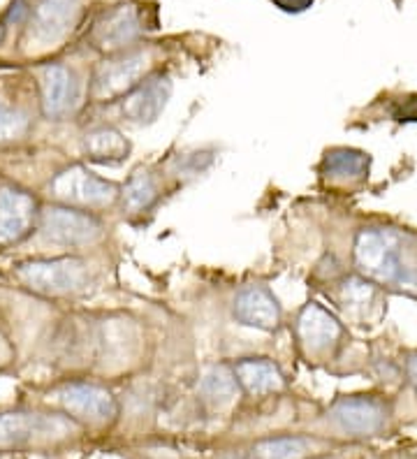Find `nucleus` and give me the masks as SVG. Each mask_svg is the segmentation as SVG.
<instances>
[{
    "mask_svg": "<svg viewBox=\"0 0 417 459\" xmlns=\"http://www.w3.org/2000/svg\"><path fill=\"white\" fill-rule=\"evenodd\" d=\"M352 267L383 290L417 299V235L411 230L361 225L352 239Z\"/></svg>",
    "mask_w": 417,
    "mask_h": 459,
    "instance_id": "f257e3e1",
    "label": "nucleus"
},
{
    "mask_svg": "<svg viewBox=\"0 0 417 459\" xmlns=\"http://www.w3.org/2000/svg\"><path fill=\"white\" fill-rule=\"evenodd\" d=\"M14 279L39 297H82L95 283V272L82 255L23 260L14 267Z\"/></svg>",
    "mask_w": 417,
    "mask_h": 459,
    "instance_id": "f03ea898",
    "label": "nucleus"
},
{
    "mask_svg": "<svg viewBox=\"0 0 417 459\" xmlns=\"http://www.w3.org/2000/svg\"><path fill=\"white\" fill-rule=\"evenodd\" d=\"M320 425L327 437L332 434L348 441L383 437L392 425V406L380 394H343L320 415Z\"/></svg>",
    "mask_w": 417,
    "mask_h": 459,
    "instance_id": "7ed1b4c3",
    "label": "nucleus"
},
{
    "mask_svg": "<svg viewBox=\"0 0 417 459\" xmlns=\"http://www.w3.org/2000/svg\"><path fill=\"white\" fill-rule=\"evenodd\" d=\"M292 339L301 359L308 364H327L341 355L348 342V330L339 314L311 299L292 320Z\"/></svg>",
    "mask_w": 417,
    "mask_h": 459,
    "instance_id": "20e7f679",
    "label": "nucleus"
},
{
    "mask_svg": "<svg viewBox=\"0 0 417 459\" xmlns=\"http://www.w3.org/2000/svg\"><path fill=\"white\" fill-rule=\"evenodd\" d=\"M83 427L67 413L0 411V450H26L56 446L79 437Z\"/></svg>",
    "mask_w": 417,
    "mask_h": 459,
    "instance_id": "39448f33",
    "label": "nucleus"
},
{
    "mask_svg": "<svg viewBox=\"0 0 417 459\" xmlns=\"http://www.w3.org/2000/svg\"><path fill=\"white\" fill-rule=\"evenodd\" d=\"M49 195L56 204L83 209V212H102L118 204L121 184L95 174L82 163L65 165L51 177Z\"/></svg>",
    "mask_w": 417,
    "mask_h": 459,
    "instance_id": "423d86ee",
    "label": "nucleus"
},
{
    "mask_svg": "<svg viewBox=\"0 0 417 459\" xmlns=\"http://www.w3.org/2000/svg\"><path fill=\"white\" fill-rule=\"evenodd\" d=\"M156 70V58L151 49L135 47V49L114 54L95 67L89 86L91 100L102 102V105L118 102Z\"/></svg>",
    "mask_w": 417,
    "mask_h": 459,
    "instance_id": "0eeeda50",
    "label": "nucleus"
},
{
    "mask_svg": "<svg viewBox=\"0 0 417 459\" xmlns=\"http://www.w3.org/2000/svg\"><path fill=\"white\" fill-rule=\"evenodd\" d=\"M38 232L54 247L77 251V248L95 247L105 237V223L95 212L49 204L39 213Z\"/></svg>",
    "mask_w": 417,
    "mask_h": 459,
    "instance_id": "6e6552de",
    "label": "nucleus"
},
{
    "mask_svg": "<svg viewBox=\"0 0 417 459\" xmlns=\"http://www.w3.org/2000/svg\"><path fill=\"white\" fill-rule=\"evenodd\" d=\"M56 403L82 427H109L121 406L111 390L93 381H67L54 390Z\"/></svg>",
    "mask_w": 417,
    "mask_h": 459,
    "instance_id": "1a4fd4ad",
    "label": "nucleus"
},
{
    "mask_svg": "<svg viewBox=\"0 0 417 459\" xmlns=\"http://www.w3.org/2000/svg\"><path fill=\"white\" fill-rule=\"evenodd\" d=\"M329 283V299L334 302L336 311L341 314L343 323H352V325L369 327L376 325L383 314V288L367 281L364 276L343 274L327 281Z\"/></svg>",
    "mask_w": 417,
    "mask_h": 459,
    "instance_id": "9d476101",
    "label": "nucleus"
},
{
    "mask_svg": "<svg viewBox=\"0 0 417 459\" xmlns=\"http://www.w3.org/2000/svg\"><path fill=\"white\" fill-rule=\"evenodd\" d=\"M232 318L237 325L250 330L276 334L283 327V304L274 295L272 288L262 281L246 283L232 297Z\"/></svg>",
    "mask_w": 417,
    "mask_h": 459,
    "instance_id": "9b49d317",
    "label": "nucleus"
},
{
    "mask_svg": "<svg viewBox=\"0 0 417 459\" xmlns=\"http://www.w3.org/2000/svg\"><path fill=\"white\" fill-rule=\"evenodd\" d=\"M39 114L47 121H65L82 107V82L63 63H49L38 74Z\"/></svg>",
    "mask_w": 417,
    "mask_h": 459,
    "instance_id": "f8f14e48",
    "label": "nucleus"
},
{
    "mask_svg": "<svg viewBox=\"0 0 417 459\" xmlns=\"http://www.w3.org/2000/svg\"><path fill=\"white\" fill-rule=\"evenodd\" d=\"M172 91V77L162 70H156L137 89H133L128 96L118 100V112H121L123 121L137 126V128L153 126L169 105Z\"/></svg>",
    "mask_w": 417,
    "mask_h": 459,
    "instance_id": "ddd939ff",
    "label": "nucleus"
},
{
    "mask_svg": "<svg viewBox=\"0 0 417 459\" xmlns=\"http://www.w3.org/2000/svg\"><path fill=\"white\" fill-rule=\"evenodd\" d=\"M82 14V0H39L30 14L28 45L33 49L56 47L74 29Z\"/></svg>",
    "mask_w": 417,
    "mask_h": 459,
    "instance_id": "4468645a",
    "label": "nucleus"
},
{
    "mask_svg": "<svg viewBox=\"0 0 417 459\" xmlns=\"http://www.w3.org/2000/svg\"><path fill=\"white\" fill-rule=\"evenodd\" d=\"M39 209L35 195L17 186L0 188V247H14L38 230Z\"/></svg>",
    "mask_w": 417,
    "mask_h": 459,
    "instance_id": "2eb2a0df",
    "label": "nucleus"
},
{
    "mask_svg": "<svg viewBox=\"0 0 417 459\" xmlns=\"http://www.w3.org/2000/svg\"><path fill=\"white\" fill-rule=\"evenodd\" d=\"M232 369L241 394L248 399L278 397L288 390V376L283 367L267 355H244L232 359Z\"/></svg>",
    "mask_w": 417,
    "mask_h": 459,
    "instance_id": "dca6fc26",
    "label": "nucleus"
},
{
    "mask_svg": "<svg viewBox=\"0 0 417 459\" xmlns=\"http://www.w3.org/2000/svg\"><path fill=\"white\" fill-rule=\"evenodd\" d=\"M139 38H142V22L133 5H117L114 10L105 12L91 30V42L95 49L109 56L135 49Z\"/></svg>",
    "mask_w": 417,
    "mask_h": 459,
    "instance_id": "f3484780",
    "label": "nucleus"
},
{
    "mask_svg": "<svg viewBox=\"0 0 417 459\" xmlns=\"http://www.w3.org/2000/svg\"><path fill=\"white\" fill-rule=\"evenodd\" d=\"M371 156L352 146H334L320 160V181L334 191H355L369 179Z\"/></svg>",
    "mask_w": 417,
    "mask_h": 459,
    "instance_id": "a211bd4d",
    "label": "nucleus"
},
{
    "mask_svg": "<svg viewBox=\"0 0 417 459\" xmlns=\"http://www.w3.org/2000/svg\"><path fill=\"white\" fill-rule=\"evenodd\" d=\"M165 174L156 168H137L121 184L118 209L126 219H144V213H153L165 195Z\"/></svg>",
    "mask_w": 417,
    "mask_h": 459,
    "instance_id": "6ab92c4d",
    "label": "nucleus"
},
{
    "mask_svg": "<svg viewBox=\"0 0 417 459\" xmlns=\"http://www.w3.org/2000/svg\"><path fill=\"white\" fill-rule=\"evenodd\" d=\"M241 394V387L234 376L232 362H212L206 364L197 378V399L206 411L213 415L228 413L237 406Z\"/></svg>",
    "mask_w": 417,
    "mask_h": 459,
    "instance_id": "aec40b11",
    "label": "nucleus"
},
{
    "mask_svg": "<svg viewBox=\"0 0 417 459\" xmlns=\"http://www.w3.org/2000/svg\"><path fill=\"white\" fill-rule=\"evenodd\" d=\"M323 438L306 434H283L256 441L246 453V459H311L323 453Z\"/></svg>",
    "mask_w": 417,
    "mask_h": 459,
    "instance_id": "412c9836",
    "label": "nucleus"
},
{
    "mask_svg": "<svg viewBox=\"0 0 417 459\" xmlns=\"http://www.w3.org/2000/svg\"><path fill=\"white\" fill-rule=\"evenodd\" d=\"M133 144L117 126L100 124L83 134V153L91 163L121 165L130 158Z\"/></svg>",
    "mask_w": 417,
    "mask_h": 459,
    "instance_id": "4be33fe9",
    "label": "nucleus"
},
{
    "mask_svg": "<svg viewBox=\"0 0 417 459\" xmlns=\"http://www.w3.org/2000/svg\"><path fill=\"white\" fill-rule=\"evenodd\" d=\"M213 163V153L212 152H188V153H178L174 156L167 168L162 169L165 179L172 186H184L188 184L190 179L200 177L202 172L212 168Z\"/></svg>",
    "mask_w": 417,
    "mask_h": 459,
    "instance_id": "5701e85b",
    "label": "nucleus"
},
{
    "mask_svg": "<svg viewBox=\"0 0 417 459\" xmlns=\"http://www.w3.org/2000/svg\"><path fill=\"white\" fill-rule=\"evenodd\" d=\"M30 130V117L23 109L0 100V144L23 140Z\"/></svg>",
    "mask_w": 417,
    "mask_h": 459,
    "instance_id": "b1692460",
    "label": "nucleus"
},
{
    "mask_svg": "<svg viewBox=\"0 0 417 459\" xmlns=\"http://www.w3.org/2000/svg\"><path fill=\"white\" fill-rule=\"evenodd\" d=\"M404 371H406V378H408V383H411L413 393L417 394V351H411V353L406 355Z\"/></svg>",
    "mask_w": 417,
    "mask_h": 459,
    "instance_id": "393cba45",
    "label": "nucleus"
},
{
    "mask_svg": "<svg viewBox=\"0 0 417 459\" xmlns=\"http://www.w3.org/2000/svg\"><path fill=\"white\" fill-rule=\"evenodd\" d=\"M399 121H417V98H411L401 105V112L396 114Z\"/></svg>",
    "mask_w": 417,
    "mask_h": 459,
    "instance_id": "a878e982",
    "label": "nucleus"
},
{
    "mask_svg": "<svg viewBox=\"0 0 417 459\" xmlns=\"http://www.w3.org/2000/svg\"><path fill=\"white\" fill-rule=\"evenodd\" d=\"M274 3L285 12H301L306 7H311L313 0H274Z\"/></svg>",
    "mask_w": 417,
    "mask_h": 459,
    "instance_id": "bb28decb",
    "label": "nucleus"
},
{
    "mask_svg": "<svg viewBox=\"0 0 417 459\" xmlns=\"http://www.w3.org/2000/svg\"><path fill=\"white\" fill-rule=\"evenodd\" d=\"M12 362V343L0 334V369Z\"/></svg>",
    "mask_w": 417,
    "mask_h": 459,
    "instance_id": "cd10ccee",
    "label": "nucleus"
},
{
    "mask_svg": "<svg viewBox=\"0 0 417 459\" xmlns=\"http://www.w3.org/2000/svg\"><path fill=\"white\" fill-rule=\"evenodd\" d=\"M311 459H339V457H329V455H316V457Z\"/></svg>",
    "mask_w": 417,
    "mask_h": 459,
    "instance_id": "c85d7f7f",
    "label": "nucleus"
}]
</instances>
